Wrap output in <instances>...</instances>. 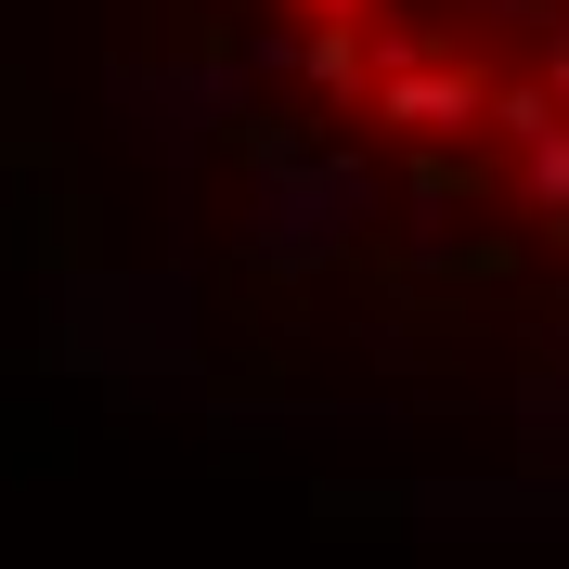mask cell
Here are the masks:
<instances>
[{"mask_svg":"<svg viewBox=\"0 0 569 569\" xmlns=\"http://www.w3.org/2000/svg\"><path fill=\"white\" fill-rule=\"evenodd\" d=\"M247 66L337 91L440 194L505 142L569 130V0H337L323 27H272Z\"/></svg>","mask_w":569,"mask_h":569,"instance_id":"cell-1","label":"cell"}]
</instances>
